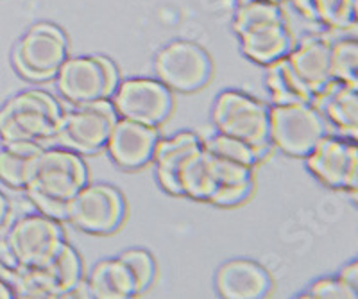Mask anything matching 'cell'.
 I'll return each mask as SVG.
<instances>
[{
  "mask_svg": "<svg viewBox=\"0 0 358 299\" xmlns=\"http://www.w3.org/2000/svg\"><path fill=\"white\" fill-rule=\"evenodd\" d=\"M86 183L88 168L81 154L59 145H49L41 151L24 190L38 212L56 221H66L70 199Z\"/></svg>",
  "mask_w": 358,
  "mask_h": 299,
  "instance_id": "1",
  "label": "cell"
},
{
  "mask_svg": "<svg viewBox=\"0 0 358 299\" xmlns=\"http://www.w3.org/2000/svg\"><path fill=\"white\" fill-rule=\"evenodd\" d=\"M233 29L241 38L245 56L262 65L285 56L292 47L283 11L271 0L236 4Z\"/></svg>",
  "mask_w": 358,
  "mask_h": 299,
  "instance_id": "2",
  "label": "cell"
},
{
  "mask_svg": "<svg viewBox=\"0 0 358 299\" xmlns=\"http://www.w3.org/2000/svg\"><path fill=\"white\" fill-rule=\"evenodd\" d=\"M62 117V106L49 92H22L0 108V138L4 144L36 142L49 147Z\"/></svg>",
  "mask_w": 358,
  "mask_h": 299,
  "instance_id": "3",
  "label": "cell"
},
{
  "mask_svg": "<svg viewBox=\"0 0 358 299\" xmlns=\"http://www.w3.org/2000/svg\"><path fill=\"white\" fill-rule=\"evenodd\" d=\"M117 119L118 113L110 99L76 104L73 110L63 111L52 145L70 149L78 154H94L106 145Z\"/></svg>",
  "mask_w": 358,
  "mask_h": 299,
  "instance_id": "4",
  "label": "cell"
},
{
  "mask_svg": "<svg viewBox=\"0 0 358 299\" xmlns=\"http://www.w3.org/2000/svg\"><path fill=\"white\" fill-rule=\"evenodd\" d=\"M217 131L252 145L262 156L271 151L268 140V108L242 92L228 90L217 97L212 111Z\"/></svg>",
  "mask_w": 358,
  "mask_h": 299,
  "instance_id": "5",
  "label": "cell"
},
{
  "mask_svg": "<svg viewBox=\"0 0 358 299\" xmlns=\"http://www.w3.org/2000/svg\"><path fill=\"white\" fill-rule=\"evenodd\" d=\"M57 90L72 104L110 99L120 82L118 68L106 56L66 58L57 70Z\"/></svg>",
  "mask_w": 358,
  "mask_h": 299,
  "instance_id": "6",
  "label": "cell"
},
{
  "mask_svg": "<svg viewBox=\"0 0 358 299\" xmlns=\"http://www.w3.org/2000/svg\"><path fill=\"white\" fill-rule=\"evenodd\" d=\"M324 135V119L312 103L274 104L268 110V140L287 154L306 156Z\"/></svg>",
  "mask_w": 358,
  "mask_h": 299,
  "instance_id": "7",
  "label": "cell"
},
{
  "mask_svg": "<svg viewBox=\"0 0 358 299\" xmlns=\"http://www.w3.org/2000/svg\"><path fill=\"white\" fill-rule=\"evenodd\" d=\"M65 242L59 221L40 212L22 215L6 235L9 260L15 265L43 267Z\"/></svg>",
  "mask_w": 358,
  "mask_h": 299,
  "instance_id": "8",
  "label": "cell"
},
{
  "mask_svg": "<svg viewBox=\"0 0 358 299\" xmlns=\"http://www.w3.org/2000/svg\"><path fill=\"white\" fill-rule=\"evenodd\" d=\"M66 59V38L52 24H36L22 36L13 52V63L24 78L47 81Z\"/></svg>",
  "mask_w": 358,
  "mask_h": 299,
  "instance_id": "9",
  "label": "cell"
},
{
  "mask_svg": "<svg viewBox=\"0 0 358 299\" xmlns=\"http://www.w3.org/2000/svg\"><path fill=\"white\" fill-rule=\"evenodd\" d=\"M124 212V199L117 189L86 183L70 199L66 221L86 233H111L122 222Z\"/></svg>",
  "mask_w": 358,
  "mask_h": 299,
  "instance_id": "10",
  "label": "cell"
},
{
  "mask_svg": "<svg viewBox=\"0 0 358 299\" xmlns=\"http://www.w3.org/2000/svg\"><path fill=\"white\" fill-rule=\"evenodd\" d=\"M155 72L169 90L194 92L208 81L212 63L197 43L178 40L159 50Z\"/></svg>",
  "mask_w": 358,
  "mask_h": 299,
  "instance_id": "11",
  "label": "cell"
},
{
  "mask_svg": "<svg viewBox=\"0 0 358 299\" xmlns=\"http://www.w3.org/2000/svg\"><path fill=\"white\" fill-rule=\"evenodd\" d=\"M310 173L330 189H358V149L355 140L324 135L305 156Z\"/></svg>",
  "mask_w": 358,
  "mask_h": 299,
  "instance_id": "12",
  "label": "cell"
},
{
  "mask_svg": "<svg viewBox=\"0 0 358 299\" xmlns=\"http://www.w3.org/2000/svg\"><path fill=\"white\" fill-rule=\"evenodd\" d=\"M111 97L118 117L149 126L162 124L172 110L171 92L156 79L136 78L118 82Z\"/></svg>",
  "mask_w": 358,
  "mask_h": 299,
  "instance_id": "13",
  "label": "cell"
},
{
  "mask_svg": "<svg viewBox=\"0 0 358 299\" xmlns=\"http://www.w3.org/2000/svg\"><path fill=\"white\" fill-rule=\"evenodd\" d=\"M156 142V126L118 117L104 147L118 167L140 168L152 158Z\"/></svg>",
  "mask_w": 358,
  "mask_h": 299,
  "instance_id": "14",
  "label": "cell"
},
{
  "mask_svg": "<svg viewBox=\"0 0 358 299\" xmlns=\"http://www.w3.org/2000/svg\"><path fill=\"white\" fill-rule=\"evenodd\" d=\"M358 88L331 79L319 94L313 95V108L322 119L330 120L342 138L358 136Z\"/></svg>",
  "mask_w": 358,
  "mask_h": 299,
  "instance_id": "15",
  "label": "cell"
},
{
  "mask_svg": "<svg viewBox=\"0 0 358 299\" xmlns=\"http://www.w3.org/2000/svg\"><path fill=\"white\" fill-rule=\"evenodd\" d=\"M215 289L226 299H258L271 289L267 270L251 260H229L219 267Z\"/></svg>",
  "mask_w": 358,
  "mask_h": 299,
  "instance_id": "16",
  "label": "cell"
},
{
  "mask_svg": "<svg viewBox=\"0 0 358 299\" xmlns=\"http://www.w3.org/2000/svg\"><path fill=\"white\" fill-rule=\"evenodd\" d=\"M330 47L331 41L324 38H306L301 45L287 56L297 78L313 95L319 94L331 81Z\"/></svg>",
  "mask_w": 358,
  "mask_h": 299,
  "instance_id": "17",
  "label": "cell"
},
{
  "mask_svg": "<svg viewBox=\"0 0 358 299\" xmlns=\"http://www.w3.org/2000/svg\"><path fill=\"white\" fill-rule=\"evenodd\" d=\"M203 142L196 133L181 131L171 138L158 140L155 145L152 158L156 163V176L163 190L172 196H179L178 170L192 152L201 149Z\"/></svg>",
  "mask_w": 358,
  "mask_h": 299,
  "instance_id": "18",
  "label": "cell"
},
{
  "mask_svg": "<svg viewBox=\"0 0 358 299\" xmlns=\"http://www.w3.org/2000/svg\"><path fill=\"white\" fill-rule=\"evenodd\" d=\"M179 196L208 201L213 190L217 189L215 170L212 165V156L206 149H197L192 152L178 170Z\"/></svg>",
  "mask_w": 358,
  "mask_h": 299,
  "instance_id": "19",
  "label": "cell"
},
{
  "mask_svg": "<svg viewBox=\"0 0 358 299\" xmlns=\"http://www.w3.org/2000/svg\"><path fill=\"white\" fill-rule=\"evenodd\" d=\"M43 149L45 145L36 142L4 144V149L0 151V181L11 189L24 190Z\"/></svg>",
  "mask_w": 358,
  "mask_h": 299,
  "instance_id": "20",
  "label": "cell"
},
{
  "mask_svg": "<svg viewBox=\"0 0 358 299\" xmlns=\"http://www.w3.org/2000/svg\"><path fill=\"white\" fill-rule=\"evenodd\" d=\"M292 4L306 20L334 31H357V0H292Z\"/></svg>",
  "mask_w": 358,
  "mask_h": 299,
  "instance_id": "21",
  "label": "cell"
},
{
  "mask_svg": "<svg viewBox=\"0 0 358 299\" xmlns=\"http://www.w3.org/2000/svg\"><path fill=\"white\" fill-rule=\"evenodd\" d=\"M54 298H70L81 279V258L70 244L62 242L50 260L41 267Z\"/></svg>",
  "mask_w": 358,
  "mask_h": 299,
  "instance_id": "22",
  "label": "cell"
},
{
  "mask_svg": "<svg viewBox=\"0 0 358 299\" xmlns=\"http://www.w3.org/2000/svg\"><path fill=\"white\" fill-rule=\"evenodd\" d=\"M265 85H267L274 104H294L312 103L313 94L297 78L285 56L267 63L265 72Z\"/></svg>",
  "mask_w": 358,
  "mask_h": 299,
  "instance_id": "23",
  "label": "cell"
},
{
  "mask_svg": "<svg viewBox=\"0 0 358 299\" xmlns=\"http://www.w3.org/2000/svg\"><path fill=\"white\" fill-rule=\"evenodd\" d=\"M90 298L97 299H127L134 296L133 283L118 258L101 260L90 275Z\"/></svg>",
  "mask_w": 358,
  "mask_h": 299,
  "instance_id": "24",
  "label": "cell"
},
{
  "mask_svg": "<svg viewBox=\"0 0 358 299\" xmlns=\"http://www.w3.org/2000/svg\"><path fill=\"white\" fill-rule=\"evenodd\" d=\"M330 74L334 81L358 88V43L355 38H338L330 47Z\"/></svg>",
  "mask_w": 358,
  "mask_h": 299,
  "instance_id": "25",
  "label": "cell"
},
{
  "mask_svg": "<svg viewBox=\"0 0 358 299\" xmlns=\"http://www.w3.org/2000/svg\"><path fill=\"white\" fill-rule=\"evenodd\" d=\"M203 147L206 149L208 152H212V154L226 158V160L236 161V163L248 165V167H252L257 161H260L262 158H264L262 152L258 151V149L252 147V145L219 131H217L215 135L210 136L208 140H204Z\"/></svg>",
  "mask_w": 358,
  "mask_h": 299,
  "instance_id": "26",
  "label": "cell"
},
{
  "mask_svg": "<svg viewBox=\"0 0 358 299\" xmlns=\"http://www.w3.org/2000/svg\"><path fill=\"white\" fill-rule=\"evenodd\" d=\"M118 260L122 262L131 283H133L134 294L145 291L155 278V260L147 251L143 249H127L124 251Z\"/></svg>",
  "mask_w": 358,
  "mask_h": 299,
  "instance_id": "27",
  "label": "cell"
},
{
  "mask_svg": "<svg viewBox=\"0 0 358 299\" xmlns=\"http://www.w3.org/2000/svg\"><path fill=\"white\" fill-rule=\"evenodd\" d=\"M358 292L350 289L348 285L338 279V276H330V278H321L313 282L305 294L299 298L303 299H357Z\"/></svg>",
  "mask_w": 358,
  "mask_h": 299,
  "instance_id": "28",
  "label": "cell"
},
{
  "mask_svg": "<svg viewBox=\"0 0 358 299\" xmlns=\"http://www.w3.org/2000/svg\"><path fill=\"white\" fill-rule=\"evenodd\" d=\"M252 190V180L242 181V183H228L219 184L213 194L210 196L208 203H212L215 206H235L242 203L245 197L251 194Z\"/></svg>",
  "mask_w": 358,
  "mask_h": 299,
  "instance_id": "29",
  "label": "cell"
},
{
  "mask_svg": "<svg viewBox=\"0 0 358 299\" xmlns=\"http://www.w3.org/2000/svg\"><path fill=\"white\" fill-rule=\"evenodd\" d=\"M13 278H15V265L6 260H0V299L15 298Z\"/></svg>",
  "mask_w": 358,
  "mask_h": 299,
  "instance_id": "30",
  "label": "cell"
},
{
  "mask_svg": "<svg viewBox=\"0 0 358 299\" xmlns=\"http://www.w3.org/2000/svg\"><path fill=\"white\" fill-rule=\"evenodd\" d=\"M337 276L344 285H348V287L353 289L355 292H358V263L357 262H351L348 263L346 267H342V270Z\"/></svg>",
  "mask_w": 358,
  "mask_h": 299,
  "instance_id": "31",
  "label": "cell"
},
{
  "mask_svg": "<svg viewBox=\"0 0 358 299\" xmlns=\"http://www.w3.org/2000/svg\"><path fill=\"white\" fill-rule=\"evenodd\" d=\"M8 215H9V201H8V197L0 192V226L4 224Z\"/></svg>",
  "mask_w": 358,
  "mask_h": 299,
  "instance_id": "32",
  "label": "cell"
},
{
  "mask_svg": "<svg viewBox=\"0 0 358 299\" xmlns=\"http://www.w3.org/2000/svg\"><path fill=\"white\" fill-rule=\"evenodd\" d=\"M271 2H276V4H281V0H271Z\"/></svg>",
  "mask_w": 358,
  "mask_h": 299,
  "instance_id": "33",
  "label": "cell"
}]
</instances>
